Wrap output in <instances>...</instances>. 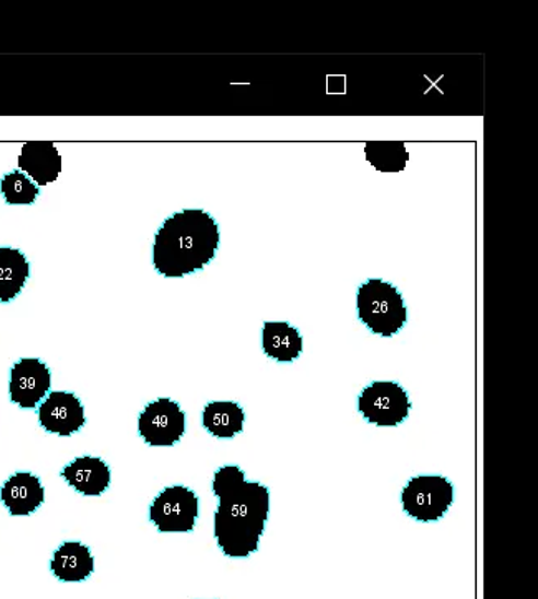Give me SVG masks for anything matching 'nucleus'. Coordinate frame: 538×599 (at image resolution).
<instances>
[{
	"label": "nucleus",
	"instance_id": "nucleus-15",
	"mask_svg": "<svg viewBox=\"0 0 538 599\" xmlns=\"http://www.w3.org/2000/svg\"><path fill=\"white\" fill-rule=\"evenodd\" d=\"M246 412L243 406L232 401L209 402L202 411V426L211 436L232 439L243 433Z\"/></svg>",
	"mask_w": 538,
	"mask_h": 599
},
{
	"label": "nucleus",
	"instance_id": "nucleus-8",
	"mask_svg": "<svg viewBox=\"0 0 538 599\" xmlns=\"http://www.w3.org/2000/svg\"><path fill=\"white\" fill-rule=\"evenodd\" d=\"M51 386V372L37 357H22L12 366L9 396L21 409H35L47 398Z\"/></svg>",
	"mask_w": 538,
	"mask_h": 599
},
{
	"label": "nucleus",
	"instance_id": "nucleus-6",
	"mask_svg": "<svg viewBox=\"0 0 538 599\" xmlns=\"http://www.w3.org/2000/svg\"><path fill=\"white\" fill-rule=\"evenodd\" d=\"M358 411L370 424L395 427L405 423L411 411L408 392L395 381H375L358 398Z\"/></svg>",
	"mask_w": 538,
	"mask_h": 599
},
{
	"label": "nucleus",
	"instance_id": "nucleus-17",
	"mask_svg": "<svg viewBox=\"0 0 538 599\" xmlns=\"http://www.w3.org/2000/svg\"><path fill=\"white\" fill-rule=\"evenodd\" d=\"M365 156L382 173H399L409 161V153L402 141H370L365 146Z\"/></svg>",
	"mask_w": 538,
	"mask_h": 599
},
{
	"label": "nucleus",
	"instance_id": "nucleus-9",
	"mask_svg": "<svg viewBox=\"0 0 538 599\" xmlns=\"http://www.w3.org/2000/svg\"><path fill=\"white\" fill-rule=\"evenodd\" d=\"M38 423L47 433L70 437L85 426V408L73 392L51 391L38 408Z\"/></svg>",
	"mask_w": 538,
	"mask_h": 599
},
{
	"label": "nucleus",
	"instance_id": "nucleus-18",
	"mask_svg": "<svg viewBox=\"0 0 538 599\" xmlns=\"http://www.w3.org/2000/svg\"><path fill=\"white\" fill-rule=\"evenodd\" d=\"M0 191L4 195L8 204L31 205L37 201L40 189L32 183L22 171L5 174L0 181Z\"/></svg>",
	"mask_w": 538,
	"mask_h": 599
},
{
	"label": "nucleus",
	"instance_id": "nucleus-13",
	"mask_svg": "<svg viewBox=\"0 0 538 599\" xmlns=\"http://www.w3.org/2000/svg\"><path fill=\"white\" fill-rule=\"evenodd\" d=\"M50 572L58 582H86L95 572V556L85 543H62L51 555Z\"/></svg>",
	"mask_w": 538,
	"mask_h": 599
},
{
	"label": "nucleus",
	"instance_id": "nucleus-16",
	"mask_svg": "<svg viewBox=\"0 0 538 599\" xmlns=\"http://www.w3.org/2000/svg\"><path fill=\"white\" fill-rule=\"evenodd\" d=\"M28 277L31 263L22 250L0 247V302H12L24 289Z\"/></svg>",
	"mask_w": 538,
	"mask_h": 599
},
{
	"label": "nucleus",
	"instance_id": "nucleus-1",
	"mask_svg": "<svg viewBox=\"0 0 538 599\" xmlns=\"http://www.w3.org/2000/svg\"><path fill=\"white\" fill-rule=\"evenodd\" d=\"M212 492L218 497L214 537L229 559H247L259 550L270 512V492L259 482H247L237 466L215 470Z\"/></svg>",
	"mask_w": 538,
	"mask_h": 599
},
{
	"label": "nucleus",
	"instance_id": "nucleus-5",
	"mask_svg": "<svg viewBox=\"0 0 538 599\" xmlns=\"http://www.w3.org/2000/svg\"><path fill=\"white\" fill-rule=\"evenodd\" d=\"M199 517V498L185 485H173L157 494L150 507L151 524L161 533H189Z\"/></svg>",
	"mask_w": 538,
	"mask_h": 599
},
{
	"label": "nucleus",
	"instance_id": "nucleus-10",
	"mask_svg": "<svg viewBox=\"0 0 538 599\" xmlns=\"http://www.w3.org/2000/svg\"><path fill=\"white\" fill-rule=\"evenodd\" d=\"M0 501L12 517H28L45 502L40 479L31 472H17L0 489Z\"/></svg>",
	"mask_w": 538,
	"mask_h": 599
},
{
	"label": "nucleus",
	"instance_id": "nucleus-3",
	"mask_svg": "<svg viewBox=\"0 0 538 599\" xmlns=\"http://www.w3.org/2000/svg\"><path fill=\"white\" fill-rule=\"evenodd\" d=\"M356 307L360 321L379 337L399 333L408 321V308L401 293L382 279H370L360 285Z\"/></svg>",
	"mask_w": 538,
	"mask_h": 599
},
{
	"label": "nucleus",
	"instance_id": "nucleus-11",
	"mask_svg": "<svg viewBox=\"0 0 538 599\" xmlns=\"http://www.w3.org/2000/svg\"><path fill=\"white\" fill-rule=\"evenodd\" d=\"M60 475L70 488L86 497H100L112 484V470L100 457L83 456L63 467Z\"/></svg>",
	"mask_w": 538,
	"mask_h": 599
},
{
	"label": "nucleus",
	"instance_id": "nucleus-7",
	"mask_svg": "<svg viewBox=\"0 0 538 599\" xmlns=\"http://www.w3.org/2000/svg\"><path fill=\"white\" fill-rule=\"evenodd\" d=\"M138 433L151 447H173L186 433V414L169 398L150 402L138 418Z\"/></svg>",
	"mask_w": 538,
	"mask_h": 599
},
{
	"label": "nucleus",
	"instance_id": "nucleus-2",
	"mask_svg": "<svg viewBox=\"0 0 538 599\" xmlns=\"http://www.w3.org/2000/svg\"><path fill=\"white\" fill-rule=\"evenodd\" d=\"M221 244L215 219L202 209H185L167 218L153 243V266L166 279H182L206 269Z\"/></svg>",
	"mask_w": 538,
	"mask_h": 599
},
{
	"label": "nucleus",
	"instance_id": "nucleus-14",
	"mask_svg": "<svg viewBox=\"0 0 538 599\" xmlns=\"http://www.w3.org/2000/svg\"><path fill=\"white\" fill-rule=\"evenodd\" d=\"M262 350L270 360L292 363L304 351V338L286 321H266L262 328Z\"/></svg>",
	"mask_w": 538,
	"mask_h": 599
},
{
	"label": "nucleus",
	"instance_id": "nucleus-12",
	"mask_svg": "<svg viewBox=\"0 0 538 599\" xmlns=\"http://www.w3.org/2000/svg\"><path fill=\"white\" fill-rule=\"evenodd\" d=\"M19 171L32 177L35 185L47 186L62 173V156L50 141H28L22 146Z\"/></svg>",
	"mask_w": 538,
	"mask_h": 599
},
{
	"label": "nucleus",
	"instance_id": "nucleus-4",
	"mask_svg": "<svg viewBox=\"0 0 538 599\" xmlns=\"http://www.w3.org/2000/svg\"><path fill=\"white\" fill-rule=\"evenodd\" d=\"M453 502V484L443 475H416L402 489V510L424 524L441 520Z\"/></svg>",
	"mask_w": 538,
	"mask_h": 599
}]
</instances>
